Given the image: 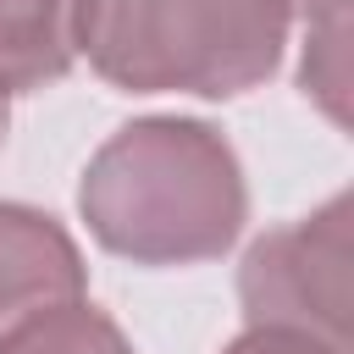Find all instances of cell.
<instances>
[{"label": "cell", "instance_id": "1", "mask_svg": "<svg viewBox=\"0 0 354 354\" xmlns=\"http://www.w3.org/2000/svg\"><path fill=\"white\" fill-rule=\"evenodd\" d=\"M77 210L94 243L133 266H199L238 243L249 188L232 144L210 122L144 116L88 155Z\"/></svg>", "mask_w": 354, "mask_h": 354}, {"label": "cell", "instance_id": "2", "mask_svg": "<svg viewBox=\"0 0 354 354\" xmlns=\"http://www.w3.org/2000/svg\"><path fill=\"white\" fill-rule=\"evenodd\" d=\"M288 0H83V61L122 94L238 100L288 50Z\"/></svg>", "mask_w": 354, "mask_h": 354}, {"label": "cell", "instance_id": "3", "mask_svg": "<svg viewBox=\"0 0 354 354\" xmlns=\"http://www.w3.org/2000/svg\"><path fill=\"white\" fill-rule=\"evenodd\" d=\"M354 205L332 194L310 216L271 227L249 243L238 266L243 321L260 332H282L315 343L326 354H354L348 304H354Z\"/></svg>", "mask_w": 354, "mask_h": 354}, {"label": "cell", "instance_id": "4", "mask_svg": "<svg viewBox=\"0 0 354 354\" xmlns=\"http://www.w3.org/2000/svg\"><path fill=\"white\" fill-rule=\"evenodd\" d=\"M88 266L72 232L17 199H0V343L50 304L83 299Z\"/></svg>", "mask_w": 354, "mask_h": 354}, {"label": "cell", "instance_id": "5", "mask_svg": "<svg viewBox=\"0 0 354 354\" xmlns=\"http://www.w3.org/2000/svg\"><path fill=\"white\" fill-rule=\"evenodd\" d=\"M83 61V0H0V100L39 94Z\"/></svg>", "mask_w": 354, "mask_h": 354}, {"label": "cell", "instance_id": "6", "mask_svg": "<svg viewBox=\"0 0 354 354\" xmlns=\"http://www.w3.org/2000/svg\"><path fill=\"white\" fill-rule=\"evenodd\" d=\"M0 354H133V343L100 304L66 299V304H50L33 321H22L0 343Z\"/></svg>", "mask_w": 354, "mask_h": 354}, {"label": "cell", "instance_id": "7", "mask_svg": "<svg viewBox=\"0 0 354 354\" xmlns=\"http://www.w3.org/2000/svg\"><path fill=\"white\" fill-rule=\"evenodd\" d=\"M221 354H326V348H315V343H299V337H282V332L243 326V337H232Z\"/></svg>", "mask_w": 354, "mask_h": 354}, {"label": "cell", "instance_id": "8", "mask_svg": "<svg viewBox=\"0 0 354 354\" xmlns=\"http://www.w3.org/2000/svg\"><path fill=\"white\" fill-rule=\"evenodd\" d=\"M293 17H304V28H337L348 22V0H288Z\"/></svg>", "mask_w": 354, "mask_h": 354}, {"label": "cell", "instance_id": "9", "mask_svg": "<svg viewBox=\"0 0 354 354\" xmlns=\"http://www.w3.org/2000/svg\"><path fill=\"white\" fill-rule=\"evenodd\" d=\"M6 127H11V111H6V100H0V144H6Z\"/></svg>", "mask_w": 354, "mask_h": 354}]
</instances>
